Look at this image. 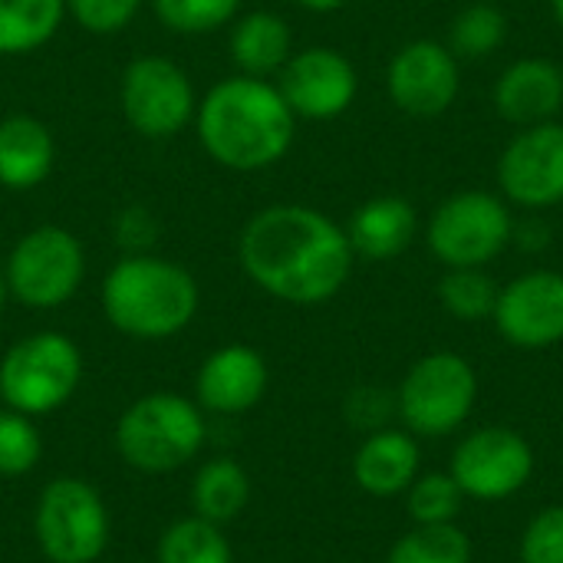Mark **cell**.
I'll return each mask as SVG.
<instances>
[{
	"mask_svg": "<svg viewBox=\"0 0 563 563\" xmlns=\"http://www.w3.org/2000/svg\"><path fill=\"white\" fill-rule=\"evenodd\" d=\"M238 261L254 287L294 307L333 300L356 264L346 228L310 205H267L238 234Z\"/></svg>",
	"mask_w": 563,
	"mask_h": 563,
	"instance_id": "cell-1",
	"label": "cell"
},
{
	"mask_svg": "<svg viewBox=\"0 0 563 563\" xmlns=\"http://www.w3.org/2000/svg\"><path fill=\"white\" fill-rule=\"evenodd\" d=\"M195 135L214 165L228 172H264L287 158L297 139V115L277 82L234 73L198 99Z\"/></svg>",
	"mask_w": 563,
	"mask_h": 563,
	"instance_id": "cell-2",
	"label": "cell"
},
{
	"mask_svg": "<svg viewBox=\"0 0 563 563\" xmlns=\"http://www.w3.org/2000/svg\"><path fill=\"white\" fill-rule=\"evenodd\" d=\"M99 303L112 330L142 343H158L191 327L201 290L191 271L172 257L155 251L122 254L102 280Z\"/></svg>",
	"mask_w": 563,
	"mask_h": 563,
	"instance_id": "cell-3",
	"label": "cell"
},
{
	"mask_svg": "<svg viewBox=\"0 0 563 563\" xmlns=\"http://www.w3.org/2000/svg\"><path fill=\"white\" fill-rule=\"evenodd\" d=\"M205 409L178 393H148L115 422L119 459L142 475H172L205 449Z\"/></svg>",
	"mask_w": 563,
	"mask_h": 563,
	"instance_id": "cell-4",
	"label": "cell"
},
{
	"mask_svg": "<svg viewBox=\"0 0 563 563\" xmlns=\"http://www.w3.org/2000/svg\"><path fill=\"white\" fill-rule=\"evenodd\" d=\"M82 350L59 330L16 340L0 356V399L30 419L63 409L82 386Z\"/></svg>",
	"mask_w": 563,
	"mask_h": 563,
	"instance_id": "cell-5",
	"label": "cell"
},
{
	"mask_svg": "<svg viewBox=\"0 0 563 563\" xmlns=\"http://www.w3.org/2000/svg\"><path fill=\"white\" fill-rule=\"evenodd\" d=\"M475 406L478 373L452 350H435L416 360L396 389V419L416 439H445L459 432Z\"/></svg>",
	"mask_w": 563,
	"mask_h": 563,
	"instance_id": "cell-6",
	"label": "cell"
},
{
	"mask_svg": "<svg viewBox=\"0 0 563 563\" xmlns=\"http://www.w3.org/2000/svg\"><path fill=\"white\" fill-rule=\"evenodd\" d=\"M7 290L30 310L69 303L86 280V247L63 224H40L16 238L3 264Z\"/></svg>",
	"mask_w": 563,
	"mask_h": 563,
	"instance_id": "cell-7",
	"label": "cell"
},
{
	"mask_svg": "<svg viewBox=\"0 0 563 563\" xmlns=\"http://www.w3.org/2000/svg\"><path fill=\"white\" fill-rule=\"evenodd\" d=\"M515 238V214L501 195L455 191L426 224V247L445 267H488Z\"/></svg>",
	"mask_w": 563,
	"mask_h": 563,
	"instance_id": "cell-8",
	"label": "cell"
},
{
	"mask_svg": "<svg viewBox=\"0 0 563 563\" xmlns=\"http://www.w3.org/2000/svg\"><path fill=\"white\" fill-rule=\"evenodd\" d=\"M33 538L49 563H96L109 548V508L89 482L53 478L36 498Z\"/></svg>",
	"mask_w": 563,
	"mask_h": 563,
	"instance_id": "cell-9",
	"label": "cell"
},
{
	"mask_svg": "<svg viewBox=\"0 0 563 563\" xmlns=\"http://www.w3.org/2000/svg\"><path fill=\"white\" fill-rule=\"evenodd\" d=\"M119 109L132 132L165 142L195 122L198 92L181 63L158 53H142L129 59L119 76Z\"/></svg>",
	"mask_w": 563,
	"mask_h": 563,
	"instance_id": "cell-10",
	"label": "cell"
},
{
	"mask_svg": "<svg viewBox=\"0 0 563 563\" xmlns=\"http://www.w3.org/2000/svg\"><path fill=\"white\" fill-rule=\"evenodd\" d=\"M534 445L511 426H482L468 432L449 462L465 501L498 505L515 498L534 478Z\"/></svg>",
	"mask_w": 563,
	"mask_h": 563,
	"instance_id": "cell-11",
	"label": "cell"
},
{
	"mask_svg": "<svg viewBox=\"0 0 563 563\" xmlns=\"http://www.w3.org/2000/svg\"><path fill=\"white\" fill-rule=\"evenodd\" d=\"M498 188L508 205L544 211L563 205V122L521 129L498 155Z\"/></svg>",
	"mask_w": 563,
	"mask_h": 563,
	"instance_id": "cell-12",
	"label": "cell"
},
{
	"mask_svg": "<svg viewBox=\"0 0 563 563\" xmlns=\"http://www.w3.org/2000/svg\"><path fill=\"white\" fill-rule=\"evenodd\" d=\"M386 92L412 119L445 115L462 92V59L439 40H412L389 59Z\"/></svg>",
	"mask_w": 563,
	"mask_h": 563,
	"instance_id": "cell-13",
	"label": "cell"
},
{
	"mask_svg": "<svg viewBox=\"0 0 563 563\" xmlns=\"http://www.w3.org/2000/svg\"><path fill=\"white\" fill-rule=\"evenodd\" d=\"M277 89L297 119L330 122L356 102L360 73L346 53L333 46H307L277 73Z\"/></svg>",
	"mask_w": 563,
	"mask_h": 563,
	"instance_id": "cell-14",
	"label": "cell"
},
{
	"mask_svg": "<svg viewBox=\"0 0 563 563\" xmlns=\"http://www.w3.org/2000/svg\"><path fill=\"white\" fill-rule=\"evenodd\" d=\"M495 330L515 350H551L563 343V274L528 271L498 290Z\"/></svg>",
	"mask_w": 563,
	"mask_h": 563,
	"instance_id": "cell-15",
	"label": "cell"
},
{
	"mask_svg": "<svg viewBox=\"0 0 563 563\" xmlns=\"http://www.w3.org/2000/svg\"><path fill=\"white\" fill-rule=\"evenodd\" d=\"M271 386V369L261 350L247 343H228L208 353L195 376V402L211 416L251 412Z\"/></svg>",
	"mask_w": 563,
	"mask_h": 563,
	"instance_id": "cell-16",
	"label": "cell"
},
{
	"mask_svg": "<svg viewBox=\"0 0 563 563\" xmlns=\"http://www.w3.org/2000/svg\"><path fill=\"white\" fill-rule=\"evenodd\" d=\"M495 109L518 129L554 122L563 109V69L544 56L515 59L495 82Z\"/></svg>",
	"mask_w": 563,
	"mask_h": 563,
	"instance_id": "cell-17",
	"label": "cell"
},
{
	"mask_svg": "<svg viewBox=\"0 0 563 563\" xmlns=\"http://www.w3.org/2000/svg\"><path fill=\"white\" fill-rule=\"evenodd\" d=\"M422 472L419 439L406 429L369 432L353 455V482L369 498H399Z\"/></svg>",
	"mask_w": 563,
	"mask_h": 563,
	"instance_id": "cell-18",
	"label": "cell"
},
{
	"mask_svg": "<svg viewBox=\"0 0 563 563\" xmlns=\"http://www.w3.org/2000/svg\"><path fill=\"white\" fill-rule=\"evenodd\" d=\"M56 168V139L36 115L13 112L0 119V188L33 191Z\"/></svg>",
	"mask_w": 563,
	"mask_h": 563,
	"instance_id": "cell-19",
	"label": "cell"
},
{
	"mask_svg": "<svg viewBox=\"0 0 563 563\" xmlns=\"http://www.w3.org/2000/svg\"><path fill=\"white\" fill-rule=\"evenodd\" d=\"M419 234L416 208L399 195H376L363 201L346 224V238L356 257L363 261H393Z\"/></svg>",
	"mask_w": 563,
	"mask_h": 563,
	"instance_id": "cell-20",
	"label": "cell"
},
{
	"mask_svg": "<svg viewBox=\"0 0 563 563\" xmlns=\"http://www.w3.org/2000/svg\"><path fill=\"white\" fill-rule=\"evenodd\" d=\"M228 53L238 73L244 76H257V79L277 76L294 56L290 23L274 10H251L231 23Z\"/></svg>",
	"mask_w": 563,
	"mask_h": 563,
	"instance_id": "cell-21",
	"label": "cell"
},
{
	"mask_svg": "<svg viewBox=\"0 0 563 563\" xmlns=\"http://www.w3.org/2000/svg\"><path fill=\"white\" fill-rule=\"evenodd\" d=\"M247 501H251V478L228 455L208 459L191 478V508L198 518L211 525L224 528L247 508Z\"/></svg>",
	"mask_w": 563,
	"mask_h": 563,
	"instance_id": "cell-22",
	"label": "cell"
},
{
	"mask_svg": "<svg viewBox=\"0 0 563 563\" xmlns=\"http://www.w3.org/2000/svg\"><path fill=\"white\" fill-rule=\"evenodd\" d=\"M66 20V0H0V56L46 46Z\"/></svg>",
	"mask_w": 563,
	"mask_h": 563,
	"instance_id": "cell-23",
	"label": "cell"
},
{
	"mask_svg": "<svg viewBox=\"0 0 563 563\" xmlns=\"http://www.w3.org/2000/svg\"><path fill=\"white\" fill-rule=\"evenodd\" d=\"M155 563H234V551L221 525L191 515L165 528L155 548Z\"/></svg>",
	"mask_w": 563,
	"mask_h": 563,
	"instance_id": "cell-24",
	"label": "cell"
},
{
	"mask_svg": "<svg viewBox=\"0 0 563 563\" xmlns=\"http://www.w3.org/2000/svg\"><path fill=\"white\" fill-rule=\"evenodd\" d=\"M498 284L485 267H445L439 280V303L462 323L492 320L498 303Z\"/></svg>",
	"mask_w": 563,
	"mask_h": 563,
	"instance_id": "cell-25",
	"label": "cell"
},
{
	"mask_svg": "<svg viewBox=\"0 0 563 563\" xmlns=\"http://www.w3.org/2000/svg\"><path fill=\"white\" fill-rule=\"evenodd\" d=\"M386 563H472V538L459 525H416L389 548Z\"/></svg>",
	"mask_w": 563,
	"mask_h": 563,
	"instance_id": "cell-26",
	"label": "cell"
},
{
	"mask_svg": "<svg viewBox=\"0 0 563 563\" xmlns=\"http://www.w3.org/2000/svg\"><path fill=\"white\" fill-rule=\"evenodd\" d=\"M508 40V16L501 7L482 0L465 7L462 13H455L452 26H449V49L459 59H485L492 53H498Z\"/></svg>",
	"mask_w": 563,
	"mask_h": 563,
	"instance_id": "cell-27",
	"label": "cell"
},
{
	"mask_svg": "<svg viewBox=\"0 0 563 563\" xmlns=\"http://www.w3.org/2000/svg\"><path fill=\"white\" fill-rule=\"evenodd\" d=\"M402 498L412 525H459L465 505V495L449 472H419Z\"/></svg>",
	"mask_w": 563,
	"mask_h": 563,
	"instance_id": "cell-28",
	"label": "cell"
},
{
	"mask_svg": "<svg viewBox=\"0 0 563 563\" xmlns=\"http://www.w3.org/2000/svg\"><path fill=\"white\" fill-rule=\"evenodd\" d=\"M158 23L178 36H205L231 26L241 13V0H152Z\"/></svg>",
	"mask_w": 563,
	"mask_h": 563,
	"instance_id": "cell-29",
	"label": "cell"
},
{
	"mask_svg": "<svg viewBox=\"0 0 563 563\" xmlns=\"http://www.w3.org/2000/svg\"><path fill=\"white\" fill-rule=\"evenodd\" d=\"M43 459V439L30 416L0 409V478L30 475Z\"/></svg>",
	"mask_w": 563,
	"mask_h": 563,
	"instance_id": "cell-30",
	"label": "cell"
},
{
	"mask_svg": "<svg viewBox=\"0 0 563 563\" xmlns=\"http://www.w3.org/2000/svg\"><path fill=\"white\" fill-rule=\"evenodd\" d=\"M518 563H563V505L538 511L521 531Z\"/></svg>",
	"mask_w": 563,
	"mask_h": 563,
	"instance_id": "cell-31",
	"label": "cell"
},
{
	"mask_svg": "<svg viewBox=\"0 0 563 563\" xmlns=\"http://www.w3.org/2000/svg\"><path fill=\"white\" fill-rule=\"evenodd\" d=\"M142 3L145 0H66V16L92 36H112L139 16Z\"/></svg>",
	"mask_w": 563,
	"mask_h": 563,
	"instance_id": "cell-32",
	"label": "cell"
},
{
	"mask_svg": "<svg viewBox=\"0 0 563 563\" xmlns=\"http://www.w3.org/2000/svg\"><path fill=\"white\" fill-rule=\"evenodd\" d=\"M343 416L360 432H379L396 419V393L383 386H356L343 402Z\"/></svg>",
	"mask_w": 563,
	"mask_h": 563,
	"instance_id": "cell-33",
	"label": "cell"
},
{
	"mask_svg": "<svg viewBox=\"0 0 563 563\" xmlns=\"http://www.w3.org/2000/svg\"><path fill=\"white\" fill-rule=\"evenodd\" d=\"M112 234L122 254H148L158 244L162 221L152 214L148 205H125L112 221Z\"/></svg>",
	"mask_w": 563,
	"mask_h": 563,
	"instance_id": "cell-34",
	"label": "cell"
},
{
	"mask_svg": "<svg viewBox=\"0 0 563 563\" xmlns=\"http://www.w3.org/2000/svg\"><path fill=\"white\" fill-rule=\"evenodd\" d=\"M521 251H544L551 244V228L541 218H528V221H515V238H511Z\"/></svg>",
	"mask_w": 563,
	"mask_h": 563,
	"instance_id": "cell-35",
	"label": "cell"
},
{
	"mask_svg": "<svg viewBox=\"0 0 563 563\" xmlns=\"http://www.w3.org/2000/svg\"><path fill=\"white\" fill-rule=\"evenodd\" d=\"M350 0H297V7L310 10V13H333L340 7H346Z\"/></svg>",
	"mask_w": 563,
	"mask_h": 563,
	"instance_id": "cell-36",
	"label": "cell"
},
{
	"mask_svg": "<svg viewBox=\"0 0 563 563\" xmlns=\"http://www.w3.org/2000/svg\"><path fill=\"white\" fill-rule=\"evenodd\" d=\"M551 13H554L558 26H561V30H563V0H551Z\"/></svg>",
	"mask_w": 563,
	"mask_h": 563,
	"instance_id": "cell-37",
	"label": "cell"
},
{
	"mask_svg": "<svg viewBox=\"0 0 563 563\" xmlns=\"http://www.w3.org/2000/svg\"><path fill=\"white\" fill-rule=\"evenodd\" d=\"M7 300H10V290H7V280H3V274H0V310L7 307Z\"/></svg>",
	"mask_w": 563,
	"mask_h": 563,
	"instance_id": "cell-38",
	"label": "cell"
}]
</instances>
